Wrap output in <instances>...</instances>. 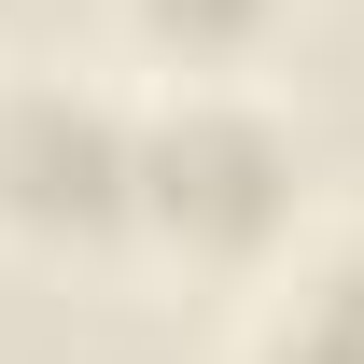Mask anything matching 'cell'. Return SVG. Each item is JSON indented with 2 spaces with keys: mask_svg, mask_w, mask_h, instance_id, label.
Here are the masks:
<instances>
[{
  "mask_svg": "<svg viewBox=\"0 0 364 364\" xmlns=\"http://www.w3.org/2000/svg\"><path fill=\"white\" fill-rule=\"evenodd\" d=\"M267 364H364V267H322L309 294L267 322Z\"/></svg>",
  "mask_w": 364,
  "mask_h": 364,
  "instance_id": "cell-1",
  "label": "cell"
}]
</instances>
